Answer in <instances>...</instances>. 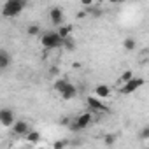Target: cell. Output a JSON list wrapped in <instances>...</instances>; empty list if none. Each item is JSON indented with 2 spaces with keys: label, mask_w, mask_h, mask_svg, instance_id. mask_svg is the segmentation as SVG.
Listing matches in <instances>:
<instances>
[{
  "label": "cell",
  "mask_w": 149,
  "mask_h": 149,
  "mask_svg": "<svg viewBox=\"0 0 149 149\" xmlns=\"http://www.w3.org/2000/svg\"><path fill=\"white\" fill-rule=\"evenodd\" d=\"M25 6H26V0H6V4L2 7V14L6 18H14L23 13Z\"/></svg>",
  "instance_id": "obj_1"
},
{
  "label": "cell",
  "mask_w": 149,
  "mask_h": 149,
  "mask_svg": "<svg viewBox=\"0 0 149 149\" xmlns=\"http://www.w3.org/2000/svg\"><path fill=\"white\" fill-rule=\"evenodd\" d=\"M63 37L58 33V32H46L42 37H40V42L46 49H58V47H63Z\"/></svg>",
  "instance_id": "obj_2"
},
{
  "label": "cell",
  "mask_w": 149,
  "mask_h": 149,
  "mask_svg": "<svg viewBox=\"0 0 149 149\" xmlns=\"http://www.w3.org/2000/svg\"><path fill=\"white\" fill-rule=\"evenodd\" d=\"M91 123H93L91 112H83V114H79L76 119H74V123L70 125V130H72V132H83V130L88 128Z\"/></svg>",
  "instance_id": "obj_3"
},
{
  "label": "cell",
  "mask_w": 149,
  "mask_h": 149,
  "mask_svg": "<svg viewBox=\"0 0 149 149\" xmlns=\"http://www.w3.org/2000/svg\"><path fill=\"white\" fill-rule=\"evenodd\" d=\"M144 86V79H140V77H132L128 83H125L123 84V88H121V93L123 95H132V93H135L139 88H142Z\"/></svg>",
  "instance_id": "obj_4"
},
{
  "label": "cell",
  "mask_w": 149,
  "mask_h": 149,
  "mask_svg": "<svg viewBox=\"0 0 149 149\" xmlns=\"http://www.w3.org/2000/svg\"><path fill=\"white\" fill-rule=\"evenodd\" d=\"M86 104H88V107L91 109V111H95V112H107L109 109H107V105L100 100V97H88V100H86Z\"/></svg>",
  "instance_id": "obj_5"
},
{
  "label": "cell",
  "mask_w": 149,
  "mask_h": 149,
  "mask_svg": "<svg viewBox=\"0 0 149 149\" xmlns=\"http://www.w3.org/2000/svg\"><path fill=\"white\" fill-rule=\"evenodd\" d=\"M14 121H16V118H14V112L11 109L4 107L0 111V123H2V126H13Z\"/></svg>",
  "instance_id": "obj_6"
},
{
  "label": "cell",
  "mask_w": 149,
  "mask_h": 149,
  "mask_svg": "<svg viewBox=\"0 0 149 149\" xmlns=\"http://www.w3.org/2000/svg\"><path fill=\"white\" fill-rule=\"evenodd\" d=\"M13 132H14V135L26 137L28 132H30V126H28L26 121H14V125H13Z\"/></svg>",
  "instance_id": "obj_7"
},
{
  "label": "cell",
  "mask_w": 149,
  "mask_h": 149,
  "mask_svg": "<svg viewBox=\"0 0 149 149\" xmlns=\"http://www.w3.org/2000/svg\"><path fill=\"white\" fill-rule=\"evenodd\" d=\"M49 19H51V23H54L56 26H60L63 23V11L60 7H53L49 11Z\"/></svg>",
  "instance_id": "obj_8"
},
{
  "label": "cell",
  "mask_w": 149,
  "mask_h": 149,
  "mask_svg": "<svg viewBox=\"0 0 149 149\" xmlns=\"http://www.w3.org/2000/svg\"><path fill=\"white\" fill-rule=\"evenodd\" d=\"M60 95H61V98H65V100H70V98H74V97L77 95V88L74 86L72 83H68V84H67V86L61 90V93H60Z\"/></svg>",
  "instance_id": "obj_9"
},
{
  "label": "cell",
  "mask_w": 149,
  "mask_h": 149,
  "mask_svg": "<svg viewBox=\"0 0 149 149\" xmlns=\"http://www.w3.org/2000/svg\"><path fill=\"white\" fill-rule=\"evenodd\" d=\"M95 95L100 97V98H107V97L111 95V88H109L107 84H98V86L95 88Z\"/></svg>",
  "instance_id": "obj_10"
},
{
  "label": "cell",
  "mask_w": 149,
  "mask_h": 149,
  "mask_svg": "<svg viewBox=\"0 0 149 149\" xmlns=\"http://www.w3.org/2000/svg\"><path fill=\"white\" fill-rule=\"evenodd\" d=\"M9 65H11V56H9V53L6 49H2V51H0V68L6 70Z\"/></svg>",
  "instance_id": "obj_11"
},
{
  "label": "cell",
  "mask_w": 149,
  "mask_h": 149,
  "mask_svg": "<svg viewBox=\"0 0 149 149\" xmlns=\"http://www.w3.org/2000/svg\"><path fill=\"white\" fill-rule=\"evenodd\" d=\"M56 32H58L63 39H67V37H70V35H72V26H70V25H65V26H61V25H60V26L56 28Z\"/></svg>",
  "instance_id": "obj_12"
},
{
  "label": "cell",
  "mask_w": 149,
  "mask_h": 149,
  "mask_svg": "<svg viewBox=\"0 0 149 149\" xmlns=\"http://www.w3.org/2000/svg\"><path fill=\"white\" fill-rule=\"evenodd\" d=\"M123 46H125V49H126V51H133V49H135V46H137V42H135L132 37H126V39H125V42H123Z\"/></svg>",
  "instance_id": "obj_13"
},
{
  "label": "cell",
  "mask_w": 149,
  "mask_h": 149,
  "mask_svg": "<svg viewBox=\"0 0 149 149\" xmlns=\"http://www.w3.org/2000/svg\"><path fill=\"white\" fill-rule=\"evenodd\" d=\"M67 84H68V81H67V79H56L53 86H54V90H56L58 93H61V90H63Z\"/></svg>",
  "instance_id": "obj_14"
},
{
  "label": "cell",
  "mask_w": 149,
  "mask_h": 149,
  "mask_svg": "<svg viewBox=\"0 0 149 149\" xmlns=\"http://www.w3.org/2000/svg\"><path fill=\"white\" fill-rule=\"evenodd\" d=\"M26 33H28L30 37H37V35L40 33V28H39L37 25H30V26L26 28Z\"/></svg>",
  "instance_id": "obj_15"
},
{
  "label": "cell",
  "mask_w": 149,
  "mask_h": 149,
  "mask_svg": "<svg viewBox=\"0 0 149 149\" xmlns=\"http://www.w3.org/2000/svg\"><path fill=\"white\" fill-rule=\"evenodd\" d=\"M132 77H133V72H132V70H126V72H123V74H121L119 81H121V83L125 84V83H128V81H130Z\"/></svg>",
  "instance_id": "obj_16"
},
{
  "label": "cell",
  "mask_w": 149,
  "mask_h": 149,
  "mask_svg": "<svg viewBox=\"0 0 149 149\" xmlns=\"http://www.w3.org/2000/svg\"><path fill=\"white\" fill-rule=\"evenodd\" d=\"M26 139H28V142H32V144H35L37 140H39V133L37 132H28V135H26Z\"/></svg>",
  "instance_id": "obj_17"
},
{
  "label": "cell",
  "mask_w": 149,
  "mask_h": 149,
  "mask_svg": "<svg viewBox=\"0 0 149 149\" xmlns=\"http://www.w3.org/2000/svg\"><path fill=\"white\" fill-rule=\"evenodd\" d=\"M139 137H140V139H144V140H147V139H149V125H147V126H144V128L139 132Z\"/></svg>",
  "instance_id": "obj_18"
},
{
  "label": "cell",
  "mask_w": 149,
  "mask_h": 149,
  "mask_svg": "<svg viewBox=\"0 0 149 149\" xmlns=\"http://www.w3.org/2000/svg\"><path fill=\"white\" fill-rule=\"evenodd\" d=\"M104 140H105V144H107V146H112V144L116 142V135H112V133H107V135L104 137Z\"/></svg>",
  "instance_id": "obj_19"
},
{
  "label": "cell",
  "mask_w": 149,
  "mask_h": 149,
  "mask_svg": "<svg viewBox=\"0 0 149 149\" xmlns=\"http://www.w3.org/2000/svg\"><path fill=\"white\" fill-rule=\"evenodd\" d=\"M63 46H65V47H70V49H74V46H76V44H74V39H72V35H70V37H67V39L63 40Z\"/></svg>",
  "instance_id": "obj_20"
},
{
  "label": "cell",
  "mask_w": 149,
  "mask_h": 149,
  "mask_svg": "<svg viewBox=\"0 0 149 149\" xmlns=\"http://www.w3.org/2000/svg\"><path fill=\"white\" fill-rule=\"evenodd\" d=\"M70 142L68 140H58V142H54L53 146H54V149H61V147H65V146H68Z\"/></svg>",
  "instance_id": "obj_21"
},
{
  "label": "cell",
  "mask_w": 149,
  "mask_h": 149,
  "mask_svg": "<svg viewBox=\"0 0 149 149\" xmlns=\"http://www.w3.org/2000/svg\"><path fill=\"white\" fill-rule=\"evenodd\" d=\"M93 2H95V0H81V4H83L84 7H91V6H93Z\"/></svg>",
  "instance_id": "obj_22"
},
{
  "label": "cell",
  "mask_w": 149,
  "mask_h": 149,
  "mask_svg": "<svg viewBox=\"0 0 149 149\" xmlns=\"http://www.w3.org/2000/svg\"><path fill=\"white\" fill-rule=\"evenodd\" d=\"M51 76H58V68H56V67L51 68Z\"/></svg>",
  "instance_id": "obj_23"
},
{
  "label": "cell",
  "mask_w": 149,
  "mask_h": 149,
  "mask_svg": "<svg viewBox=\"0 0 149 149\" xmlns=\"http://www.w3.org/2000/svg\"><path fill=\"white\" fill-rule=\"evenodd\" d=\"M111 4H119V2H123V0H109Z\"/></svg>",
  "instance_id": "obj_24"
}]
</instances>
